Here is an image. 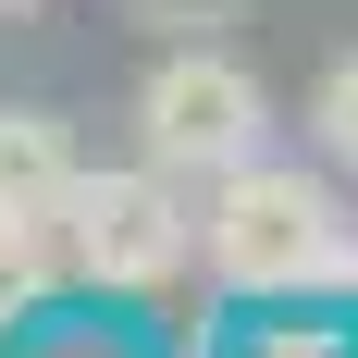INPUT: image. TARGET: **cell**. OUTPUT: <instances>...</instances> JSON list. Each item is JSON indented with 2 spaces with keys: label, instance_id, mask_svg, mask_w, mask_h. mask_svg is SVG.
I'll return each instance as SVG.
<instances>
[{
  "label": "cell",
  "instance_id": "2",
  "mask_svg": "<svg viewBox=\"0 0 358 358\" xmlns=\"http://www.w3.org/2000/svg\"><path fill=\"white\" fill-rule=\"evenodd\" d=\"M62 259L99 296L173 285L185 259H198V198H185V173H161V161H136V173H74L62 185Z\"/></svg>",
  "mask_w": 358,
  "mask_h": 358
},
{
  "label": "cell",
  "instance_id": "6",
  "mask_svg": "<svg viewBox=\"0 0 358 358\" xmlns=\"http://www.w3.org/2000/svg\"><path fill=\"white\" fill-rule=\"evenodd\" d=\"M309 136L358 173V50H346V62H322V87H309Z\"/></svg>",
  "mask_w": 358,
  "mask_h": 358
},
{
  "label": "cell",
  "instance_id": "9",
  "mask_svg": "<svg viewBox=\"0 0 358 358\" xmlns=\"http://www.w3.org/2000/svg\"><path fill=\"white\" fill-rule=\"evenodd\" d=\"M0 13H13V0H0Z\"/></svg>",
  "mask_w": 358,
  "mask_h": 358
},
{
  "label": "cell",
  "instance_id": "5",
  "mask_svg": "<svg viewBox=\"0 0 358 358\" xmlns=\"http://www.w3.org/2000/svg\"><path fill=\"white\" fill-rule=\"evenodd\" d=\"M50 272H74L62 259V210H0V322H25L50 296Z\"/></svg>",
  "mask_w": 358,
  "mask_h": 358
},
{
  "label": "cell",
  "instance_id": "4",
  "mask_svg": "<svg viewBox=\"0 0 358 358\" xmlns=\"http://www.w3.org/2000/svg\"><path fill=\"white\" fill-rule=\"evenodd\" d=\"M74 185V148L50 111H0V210H62Z\"/></svg>",
  "mask_w": 358,
  "mask_h": 358
},
{
  "label": "cell",
  "instance_id": "8",
  "mask_svg": "<svg viewBox=\"0 0 358 358\" xmlns=\"http://www.w3.org/2000/svg\"><path fill=\"white\" fill-rule=\"evenodd\" d=\"M259 358H346V346H334V334H272Z\"/></svg>",
  "mask_w": 358,
  "mask_h": 358
},
{
  "label": "cell",
  "instance_id": "1",
  "mask_svg": "<svg viewBox=\"0 0 358 358\" xmlns=\"http://www.w3.org/2000/svg\"><path fill=\"white\" fill-rule=\"evenodd\" d=\"M198 248H210V272L235 296H296V285L358 272V235H346V210H334V185L296 173V161H235V173H210Z\"/></svg>",
  "mask_w": 358,
  "mask_h": 358
},
{
  "label": "cell",
  "instance_id": "7",
  "mask_svg": "<svg viewBox=\"0 0 358 358\" xmlns=\"http://www.w3.org/2000/svg\"><path fill=\"white\" fill-rule=\"evenodd\" d=\"M124 25H161V37H198V25H235L248 0H111Z\"/></svg>",
  "mask_w": 358,
  "mask_h": 358
},
{
  "label": "cell",
  "instance_id": "3",
  "mask_svg": "<svg viewBox=\"0 0 358 358\" xmlns=\"http://www.w3.org/2000/svg\"><path fill=\"white\" fill-rule=\"evenodd\" d=\"M136 136L161 173H235V161H259V136H272V87H259L235 50H210V37H185V50H161L136 87Z\"/></svg>",
  "mask_w": 358,
  "mask_h": 358
}]
</instances>
